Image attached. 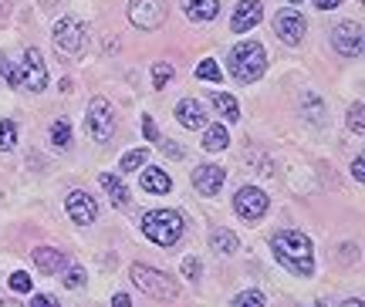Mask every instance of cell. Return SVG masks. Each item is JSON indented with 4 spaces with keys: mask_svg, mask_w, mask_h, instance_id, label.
Wrapping results in <instances>:
<instances>
[{
    "mask_svg": "<svg viewBox=\"0 0 365 307\" xmlns=\"http://www.w3.org/2000/svg\"><path fill=\"white\" fill-rule=\"evenodd\" d=\"M210 246H213V250H220V254H237L240 240H237L230 230H213V236H210Z\"/></svg>",
    "mask_w": 365,
    "mask_h": 307,
    "instance_id": "22",
    "label": "cell"
},
{
    "mask_svg": "<svg viewBox=\"0 0 365 307\" xmlns=\"http://www.w3.org/2000/svg\"><path fill=\"white\" fill-rule=\"evenodd\" d=\"M362 108H365L362 102H355L352 112H349V128H352L355 135H362V132H365V112H362Z\"/></svg>",
    "mask_w": 365,
    "mask_h": 307,
    "instance_id": "29",
    "label": "cell"
},
{
    "mask_svg": "<svg viewBox=\"0 0 365 307\" xmlns=\"http://www.w3.org/2000/svg\"><path fill=\"white\" fill-rule=\"evenodd\" d=\"M287 4H301V0H287Z\"/></svg>",
    "mask_w": 365,
    "mask_h": 307,
    "instance_id": "41",
    "label": "cell"
},
{
    "mask_svg": "<svg viewBox=\"0 0 365 307\" xmlns=\"http://www.w3.org/2000/svg\"><path fill=\"white\" fill-rule=\"evenodd\" d=\"M210 102H213V108L220 112L227 122H240V105H237L234 95H223V91H213L210 95Z\"/></svg>",
    "mask_w": 365,
    "mask_h": 307,
    "instance_id": "20",
    "label": "cell"
},
{
    "mask_svg": "<svg viewBox=\"0 0 365 307\" xmlns=\"http://www.w3.org/2000/svg\"><path fill=\"white\" fill-rule=\"evenodd\" d=\"M14 145H17V125L11 118H4L0 122V152H11Z\"/></svg>",
    "mask_w": 365,
    "mask_h": 307,
    "instance_id": "24",
    "label": "cell"
},
{
    "mask_svg": "<svg viewBox=\"0 0 365 307\" xmlns=\"http://www.w3.org/2000/svg\"><path fill=\"white\" fill-rule=\"evenodd\" d=\"M267 203H271L267 192L257 189V186H244V189L234 196V209L240 213V219H250V223L267 213Z\"/></svg>",
    "mask_w": 365,
    "mask_h": 307,
    "instance_id": "8",
    "label": "cell"
},
{
    "mask_svg": "<svg viewBox=\"0 0 365 307\" xmlns=\"http://www.w3.org/2000/svg\"><path fill=\"white\" fill-rule=\"evenodd\" d=\"M31 277H27L24 270H17V274H11V291H17V294H31Z\"/></svg>",
    "mask_w": 365,
    "mask_h": 307,
    "instance_id": "30",
    "label": "cell"
},
{
    "mask_svg": "<svg viewBox=\"0 0 365 307\" xmlns=\"http://www.w3.org/2000/svg\"><path fill=\"white\" fill-rule=\"evenodd\" d=\"M112 307H132L129 294H115V297H112Z\"/></svg>",
    "mask_w": 365,
    "mask_h": 307,
    "instance_id": "38",
    "label": "cell"
},
{
    "mask_svg": "<svg viewBox=\"0 0 365 307\" xmlns=\"http://www.w3.org/2000/svg\"><path fill=\"white\" fill-rule=\"evenodd\" d=\"M51 38H54V48L65 54V58H81V54H85V44H88V31H85V24L75 21V17H61V21L54 24Z\"/></svg>",
    "mask_w": 365,
    "mask_h": 307,
    "instance_id": "4",
    "label": "cell"
},
{
    "mask_svg": "<svg viewBox=\"0 0 365 307\" xmlns=\"http://www.w3.org/2000/svg\"><path fill=\"white\" fill-rule=\"evenodd\" d=\"M143 189L153 192V196H166V192H173V179L170 172H163V169H145L143 172Z\"/></svg>",
    "mask_w": 365,
    "mask_h": 307,
    "instance_id": "18",
    "label": "cell"
},
{
    "mask_svg": "<svg viewBox=\"0 0 365 307\" xmlns=\"http://www.w3.org/2000/svg\"><path fill=\"white\" fill-rule=\"evenodd\" d=\"M143 132H145V139L149 142L163 139V135H159V128H156V122H153V115H143Z\"/></svg>",
    "mask_w": 365,
    "mask_h": 307,
    "instance_id": "33",
    "label": "cell"
},
{
    "mask_svg": "<svg viewBox=\"0 0 365 307\" xmlns=\"http://www.w3.org/2000/svg\"><path fill=\"white\" fill-rule=\"evenodd\" d=\"M143 233L159 246H173L182 236V217L176 209H149L143 217Z\"/></svg>",
    "mask_w": 365,
    "mask_h": 307,
    "instance_id": "3",
    "label": "cell"
},
{
    "mask_svg": "<svg viewBox=\"0 0 365 307\" xmlns=\"http://www.w3.org/2000/svg\"><path fill=\"white\" fill-rule=\"evenodd\" d=\"M365 159L362 155H355V162H352V176H355V182H362L365 179V166H362Z\"/></svg>",
    "mask_w": 365,
    "mask_h": 307,
    "instance_id": "36",
    "label": "cell"
},
{
    "mask_svg": "<svg viewBox=\"0 0 365 307\" xmlns=\"http://www.w3.org/2000/svg\"><path fill=\"white\" fill-rule=\"evenodd\" d=\"M196 78H200V81H220V64L213 61V58L200 61L196 64Z\"/></svg>",
    "mask_w": 365,
    "mask_h": 307,
    "instance_id": "26",
    "label": "cell"
},
{
    "mask_svg": "<svg viewBox=\"0 0 365 307\" xmlns=\"http://www.w3.org/2000/svg\"><path fill=\"white\" fill-rule=\"evenodd\" d=\"M34 264H38V270H44V274H61V270H68L65 254L54 250V246H38V250H34Z\"/></svg>",
    "mask_w": 365,
    "mask_h": 307,
    "instance_id": "16",
    "label": "cell"
},
{
    "mask_svg": "<svg viewBox=\"0 0 365 307\" xmlns=\"http://www.w3.org/2000/svg\"><path fill=\"white\" fill-rule=\"evenodd\" d=\"M223 179H227V172H223L220 166H196L193 169V186L200 196H217Z\"/></svg>",
    "mask_w": 365,
    "mask_h": 307,
    "instance_id": "14",
    "label": "cell"
},
{
    "mask_svg": "<svg viewBox=\"0 0 365 307\" xmlns=\"http://www.w3.org/2000/svg\"><path fill=\"white\" fill-rule=\"evenodd\" d=\"M170 81H173V64H166V61L153 64V85H156V88H166Z\"/></svg>",
    "mask_w": 365,
    "mask_h": 307,
    "instance_id": "28",
    "label": "cell"
},
{
    "mask_svg": "<svg viewBox=\"0 0 365 307\" xmlns=\"http://www.w3.org/2000/svg\"><path fill=\"white\" fill-rule=\"evenodd\" d=\"M182 14L190 21H213L220 14V0H182Z\"/></svg>",
    "mask_w": 365,
    "mask_h": 307,
    "instance_id": "17",
    "label": "cell"
},
{
    "mask_svg": "<svg viewBox=\"0 0 365 307\" xmlns=\"http://www.w3.org/2000/svg\"><path fill=\"white\" fill-rule=\"evenodd\" d=\"M264 68H267V54H264V48L257 41H244V44H237L234 51H230V75L240 85L257 81L264 75Z\"/></svg>",
    "mask_w": 365,
    "mask_h": 307,
    "instance_id": "2",
    "label": "cell"
},
{
    "mask_svg": "<svg viewBox=\"0 0 365 307\" xmlns=\"http://www.w3.org/2000/svg\"><path fill=\"white\" fill-rule=\"evenodd\" d=\"M341 307H362V301H359V297H352V301H345Z\"/></svg>",
    "mask_w": 365,
    "mask_h": 307,
    "instance_id": "39",
    "label": "cell"
},
{
    "mask_svg": "<svg viewBox=\"0 0 365 307\" xmlns=\"http://www.w3.org/2000/svg\"><path fill=\"white\" fill-rule=\"evenodd\" d=\"M331 44H335V51L339 54L355 58V54L362 51V27L355 24V21H341V24H335V31H331Z\"/></svg>",
    "mask_w": 365,
    "mask_h": 307,
    "instance_id": "10",
    "label": "cell"
},
{
    "mask_svg": "<svg viewBox=\"0 0 365 307\" xmlns=\"http://www.w3.org/2000/svg\"><path fill=\"white\" fill-rule=\"evenodd\" d=\"M339 4L341 0H314V7H318V11H335Z\"/></svg>",
    "mask_w": 365,
    "mask_h": 307,
    "instance_id": "37",
    "label": "cell"
},
{
    "mask_svg": "<svg viewBox=\"0 0 365 307\" xmlns=\"http://www.w3.org/2000/svg\"><path fill=\"white\" fill-rule=\"evenodd\" d=\"M68 206V217L75 219V223H81V227H88V223H95V217H98V206H95V199H91L88 192L75 189L71 196L65 199Z\"/></svg>",
    "mask_w": 365,
    "mask_h": 307,
    "instance_id": "11",
    "label": "cell"
},
{
    "mask_svg": "<svg viewBox=\"0 0 365 307\" xmlns=\"http://www.w3.org/2000/svg\"><path fill=\"white\" fill-rule=\"evenodd\" d=\"M274 256L284 264L291 274H301V277H312L314 274V256H312V240L298 230H281L274 233Z\"/></svg>",
    "mask_w": 365,
    "mask_h": 307,
    "instance_id": "1",
    "label": "cell"
},
{
    "mask_svg": "<svg viewBox=\"0 0 365 307\" xmlns=\"http://www.w3.org/2000/svg\"><path fill=\"white\" fill-rule=\"evenodd\" d=\"M261 17H264L261 0H244V4H237L234 17H230V31H237V34H244V31H254V27L261 24Z\"/></svg>",
    "mask_w": 365,
    "mask_h": 307,
    "instance_id": "13",
    "label": "cell"
},
{
    "mask_svg": "<svg viewBox=\"0 0 365 307\" xmlns=\"http://www.w3.org/2000/svg\"><path fill=\"white\" fill-rule=\"evenodd\" d=\"M65 283L71 287V291H75V287H81V283H85V270H81V267H68Z\"/></svg>",
    "mask_w": 365,
    "mask_h": 307,
    "instance_id": "31",
    "label": "cell"
},
{
    "mask_svg": "<svg viewBox=\"0 0 365 307\" xmlns=\"http://www.w3.org/2000/svg\"><path fill=\"white\" fill-rule=\"evenodd\" d=\"M31 307H58V301L51 294H38V297H31Z\"/></svg>",
    "mask_w": 365,
    "mask_h": 307,
    "instance_id": "35",
    "label": "cell"
},
{
    "mask_svg": "<svg viewBox=\"0 0 365 307\" xmlns=\"http://www.w3.org/2000/svg\"><path fill=\"white\" fill-rule=\"evenodd\" d=\"M264 304H267V297H264L261 291H244V294L234 297L230 307H264Z\"/></svg>",
    "mask_w": 365,
    "mask_h": 307,
    "instance_id": "27",
    "label": "cell"
},
{
    "mask_svg": "<svg viewBox=\"0 0 365 307\" xmlns=\"http://www.w3.org/2000/svg\"><path fill=\"white\" fill-rule=\"evenodd\" d=\"M163 17H166V0H132L129 4V21L143 31L159 27Z\"/></svg>",
    "mask_w": 365,
    "mask_h": 307,
    "instance_id": "9",
    "label": "cell"
},
{
    "mask_svg": "<svg viewBox=\"0 0 365 307\" xmlns=\"http://www.w3.org/2000/svg\"><path fill=\"white\" fill-rule=\"evenodd\" d=\"M145 159H149V152H145V149H132V152L122 155V162H118V169H122V172H135V169H143Z\"/></svg>",
    "mask_w": 365,
    "mask_h": 307,
    "instance_id": "25",
    "label": "cell"
},
{
    "mask_svg": "<svg viewBox=\"0 0 365 307\" xmlns=\"http://www.w3.org/2000/svg\"><path fill=\"white\" fill-rule=\"evenodd\" d=\"M176 122L182 128H203L207 125V112H203V105L196 102V98H182L176 105Z\"/></svg>",
    "mask_w": 365,
    "mask_h": 307,
    "instance_id": "15",
    "label": "cell"
},
{
    "mask_svg": "<svg viewBox=\"0 0 365 307\" xmlns=\"http://www.w3.org/2000/svg\"><path fill=\"white\" fill-rule=\"evenodd\" d=\"M129 277H132V283H135L145 297H156V301H173V297L180 294V291H176V283H173L163 270H153V267L135 264V267L129 270Z\"/></svg>",
    "mask_w": 365,
    "mask_h": 307,
    "instance_id": "5",
    "label": "cell"
},
{
    "mask_svg": "<svg viewBox=\"0 0 365 307\" xmlns=\"http://www.w3.org/2000/svg\"><path fill=\"white\" fill-rule=\"evenodd\" d=\"M0 307H21L17 301H0Z\"/></svg>",
    "mask_w": 365,
    "mask_h": 307,
    "instance_id": "40",
    "label": "cell"
},
{
    "mask_svg": "<svg viewBox=\"0 0 365 307\" xmlns=\"http://www.w3.org/2000/svg\"><path fill=\"white\" fill-rule=\"evenodd\" d=\"M98 182H102V189L108 192V199H112V203H115L118 209H122V206H129L132 196H129L125 182L118 179V176H112V172H102V179H98Z\"/></svg>",
    "mask_w": 365,
    "mask_h": 307,
    "instance_id": "19",
    "label": "cell"
},
{
    "mask_svg": "<svg viewBox=\"0 0 365 307\" xmlns=\"http://www.w3.org/2000/svg\"><path fill=\"white\" fill-rule=\"evenodd\" d=\"M227 145H230V135H227L223 125H213L207 135H203V149H207V152H223Z\"/></svg>",
    "mask_w": 365,
    "mask_h": 307,
    "instance_id": "21",
    "label": "cell"
},
{
    "mask_svg": "<svg viewBox=\"0 0 365 307\" xmlns=\"http://www.w3.org/2000/svg\"><path fill=\"white\" fill-rule=\"evenodd\" d=\"M51 142L58 149H68V145H71V125H68V118H58L51 125Z\"/></svg>",
    "mask_w": 365,
    "mask_h": 307,
    "instance_id": "23",
    "label": "cell"
},
{
    "mask_svg": "<svg viewBox=\"0 0 365 307\" xmlns=\"http://www.w3.org/2000/svg\"><path fill=\"white\" fill-rule=\"evenodd\" d=\"M17 78H21V88H31V91H44L48 88V64H44V54L38 48H27L24 51V61L17 68Z\"/></svg>",
    "mask_w": 365,
    "mask_h": 307,
    "instance_id": "6",
    "label": "cell"
},
{
    "mask_svg": "<svg viewBox=\"0 0 365 307\" xmlns=\"http://www.w3.org/2000/svg\"><path fill=\"white\" fill-rule=\"evenodd\" d=\"M156 145H159V149H163L166 155H173V159H182V149H180V145H173V142H166V139H159Z\"/></svg>",
    "mask_w": 365,
    "mask_h": 307,
    "instance_id": "34",
    "label": "cell"
},
{
    "mask_svg": "<svg viewBox=\"0 0 365 307\" xmlns=\"http://www.w3.org/2000/svg\"><path fill=\"white\" fill-rule=\"evenodd\" d=\"M182 274H186L190 281H200V260H196V256H186V260H182Z\"/></svg>",
    "mask_w": 365,
    "mask_h": 307,
    "instance_id": "32",
    "label": "cell"
},
{
    "mask_svg": "<svg viewBox=\"0 0 365 307\" xmlns=\"http://www.w3.org/2000/svg\"><path fill=\"white\" fill-rule=\"evenodd\" d=\"M85 128H88V135L95 142H108V139H112V128H115V122H112V105L105 102V98H91L88 115H85Z\"/></svg>",
    "mask_w": 365,
    "mask_h": 307,
    "instance_id": "7",
    "label": "cell"
},
{
    "mask_svg": "<svg viewBox=\"0 0 365 307\" xmlns=\"http://www.w3.org/2000/svg\"><path fill=\"white\" fill-rule=\"evenodd\" d=\"M304 17L294 11H281L277 17H274V31H277V38L284 41V44H298L301 38H304Z\"/></svg>",
    "mask_w": 365,
    "mask_h": 307,
    "instance_id": "12",
    "label": "cell"
}]
</instances>
